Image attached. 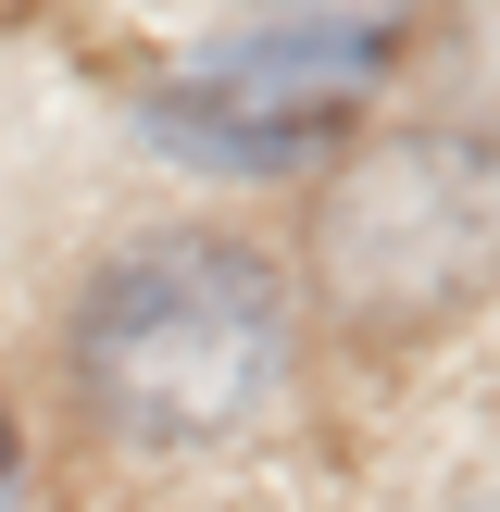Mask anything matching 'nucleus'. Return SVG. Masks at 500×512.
Returning <instances> with one entry per match:
<instances>
[{
  "label": "nucleus",
  "mask_w": 500,
  "mask_h": 512,
  "mask_svg": "<svg viewBox=\"0 0 500 512\" xmlns=\"http://www.w3.org/2000/svg\"><path fill=\"white\" fill-rule=\"evenodd\" d=\"M300 350L288 263L238 225H150L138 250L75 288L63 375L88 400V425H113L125 450H200L238 438Z\"/></svg>",
  "instance_id": "obj_1"
},
{
  "label": "nucleus",
  "mask_w": 500,
  "mask_h": 512,
  "mask_svg": "<svg viewBox=\"0 0 500 512\" xmlns=\"http://www.w3.org/2000/svg\"><path fill=\"white\" fill-rule=\"evenodd\" d=\"M500 275V138L463 113L388 125V138L338 150L313 188V288L325 313L375 325H438L463 300H488Z\"/></svg>",
  "instance_id": "obj_2"
},
{
  "label": "nucleus",
  "mask_w": 500,
  "mask_h": 512,
  "mask_svg": "<svg viewBox=\"0 0 500 512\" xmlns=\"http://www.w3.org/2000/svg\"><path fill=\"white\" fill-rule=\"evenodd\" d=\"M400 75V0H275V13L200 38L138 125L188 150L200 175H300L350 138L375 88Z\"/></svg>",
  "instance_id": "obj_3"
},
{
  "label": "nucleus",
  "mask_w": 500,
  "mask_h": 512,
  "mask_svg": "<svg viewBox=\"0 0 500 512\" xmlns=\"http://www.w3.org/2000/svg\"><path fill=\"white\" fill-rule=\"evenodd\" d=\"M0 512H25V438H13V413H0Z\"/></svg>",
  "instance_id": "obj_4"
},
{
  "label": "nucleus",
  "mask_w": 500,
  "mask_h": 512,
  "mask_svg": "<svg viewBox=\"0 0 500 512\" xmlns=\"http://www.w3.org/2000/svg\"><path fill=\"white\" fill-rule=\"evenodd\" d=\"M450 512H500V488H475V500H450Z\"/></svg>",
  "instance_id": "obj_5"
}]
</instances>
